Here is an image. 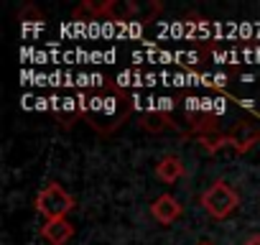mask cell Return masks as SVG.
Segmentation results:
<instances>
[{
  "instance_id": "6da1fadb",
  "label": "cell",
  "mask_w": 260,
  "mask_h": 245,
  "mask_svg": "<svg viewBox=\"0 0 260 245\" xmlns=\"http://www.w3.org/2000/svg\"><path fill=\"white\" fill-rule=\"evenodd\" d=\"M36 209H39L46 220H67V215L74 209V199H72V194H69L61 184L51 181V184H46V187L39 192V197H36Z\"/></svg>"
},
{
  "instance_id": "7a4b0ae2",
  "label": "cell",
  "mask_w": 260,
  "mask_h": 245,
  "mask_svg": "<svg viewBox=\"0 0 260 245\" xmlns=\"http://www.w3.org/2000/svg\"><path fill=\"white\" fill-rule=\"evenodd\" d=\"M202 207H204L214 220H224V217H230V215L240 207V197H237V192H235L227 181H214V184L202 194Z\"/></svg>"
},
{
  "instance_id": "3957f363",
  "label": "cell",
  "mask_w": 260,
  "mask_h": 245,
  "mask_svg": "<svg viewBox=\"0 0 260 245\" xmlns=\"http://www.w3.org/2000/svg\"><path fill=\"white\" fill-rule=\"evenodd\" d=\"M260 141V128H255L252 122H237V126L227 133V143L237 151V154H245L250 146H255Z\"/></svg>"
},
{
  "instance_id": "277c9868",
  "label": "cell",
  "mask_w": 260,
  "mask_h": 245,
  "mask_svg": "<svg viewBox=\"0 0 260 245\" xmlns=\"http://www.w3.org/2000/svg\"><path fill=\"white\" fill-rule=\"evenodd\" d=\"M151 215H153L156 222H161V225H171V222H176V220L181 217V204H179V199H176L174 194H161V197L153 199V204H151Z\"/></svg>"
},
{
  "instance_id": "5b68a950",
  "label": "cell",
  "mask_w": 260,
  "mask_h": 245,
  "mask_svg": "<svg viewBox=\"0 0 260 245\" xmlns=\"http://www.w3.org/2000/svg\"><path fill=\"white\" fill-rule=\"evenodd\" d=\"M41 237L51 245H67L74 237V225L69 220H46L41 227Z\"/></svg>"
},
{
  "instance_id": "8992f818",
  "label": "cell",
  "mask_w": 260,
  "mask_h": 245,
  "mask_svg": "<svg viewBox=\"0 0 260 245\" xmlns=\"http://www.w3.org/2000/svg\"><path fill=\"white\" fill-rule=\"evenodd\" d=\"M156 176H158L164 184H174V181H179V179L184 176V161H181L179 156H174V154L164 156V159L156 164Z\"/></svg>"
},
{
  "instance_id": "52a82bcc",
  "label": "cell",
  "mask_w": 260,
  "mask_h": 245,
  "mask_svg": "<svg viewBox=\"0 0 260 245\" xmlns=\"http://www.w3.org/2000/svg\"><path fill=\"white\" fill-rule=\"evenodd\" d=\"M133 13H138V8L130 6V3H117V0H112V3L102 6V16H107L112 21H125L127 16H133Z\"/></svg>"
},
{
  "instance_id": "ba28073f",
  "label": "cell",
  "mask_w": 260,
  "mask_h": 245,
  "mask_svg": "<svg viewBox=\"0 0 260 245\" xmlns=\"http://www.w3.org/2000/svg\"><path fill=\"white\" fill-rule=\"evenodd\" d=\"M242 245H260V235H257V232H255V235H250Z\"/></svg>"
},
{
  "instance_id": "9c48e42d",
  "label": "cell",
  "mask_w": 260,
  "mask_h": 245,
  "mask_svg": "<svg viewBox=\"0 0 260 245\" xmlns=\"http://www.w3.org/2000/svg\"><path fill=\"white\" fill-rule=\"evenodd\" d=\"M199 245H209V242H199Z\"/></svg>"
}]
</instances>
